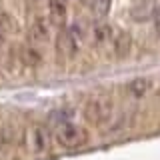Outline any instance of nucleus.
<instances>
[{
  "label": "nucleus",
  "instance_id": "6e6552de",
  "mask_svg": "<svg viewBox=\"0 0 160 160\" xmlns=\"http://www.w3.org/2000/svg\"><path fill=\"white\" fill-rule=\"evenodd\" d=\"M150 90H152V80L150 78H134L126 84V94L130 98H136V100L144 98Z\"/></svg>",
  "mask_w": 160,
  "mask_h": 160
},
{
  "label": "nucleus",
  "instance_id": "20e7f679",
  "mask_svg": "<svg viewBox=\"0 0 160 160\" xmlns=\"http://www.w3.org/2000/svg\"><path fill=\"white\" fill-rule=\"evenodd\" d=\"M112 114H114V106L108 98H92L84 106V118L94 126H102V124L110 122Z\"/></svg>",
  "mask_w": 160,
  "mask_h": 160
},
{
  "label": "nucleus",
  "instance_id": "1a4fd4ad",
  "mask_svg": "<svg viewBox=\"0 0 160 160\" xmlns=\"http://www.w3.org/2000/svg\"><path fill=\"white\" fill-rule=\"evenodd\" d=\"M112 44H114V50H116L118 56H124V54H128L130 48H132V38H130L128 34L120 32V34H114L112 36Z\"/></svg>",
  "mask_w": 160,
  "mask_h": 160
},
{
  "label": "nucleus",
  "instance_id": "39448f33",
  "mask_svg": "<svg viewBox=\"0 0 160 160\" xmlns=\"http://www.w3.org/2000/svg\"><path fill=\"white\" fill-rule=\"evenodd\" d=\"M50 38V22L46 18H36L28 26V40L32 44H44Z\"/></svg>",
  "mask_w": 160,
  "mask_h": 160
},
{
  "label": "nucleus",
  "instance_id": "dca6fc26",
  "mask_svg": "<svg viewBox=\"0 0 160 160\" xmlns=\"http://www.w3.org/2000/svg\"><path fill=\"white\" fill-rule=\"evenodd\" d=\"M156 94H158V98H160V88H158V92H156Z\"/></svg>",
  "mask_w": 160,
  "mask_h": 160
},
{
  "label": "nucleus",
  "instance_id": "9d476101",
  "mask_svg": "<svg viewBox=\"0 0 160 160\" xmlns=\"http://www.w3.org/2000/svg\"><path fill=\"white\" fill-rule=\"evenodd\" d=\"M72 116H74V110L72 108H60V110H54L50 114V122L60 126V124H68L72 122Z\"/></svg>",
  "mask_w": 160,
  "mask_h": 160
},
{
  "label": "nucleus",
  "instance_id": "9b49d317",
  "mask_svg": "<svg viewBox=\"0 0 160 160\" xmlns=\"http://www.w3.org/2000/svg\"><path fill=\"white\" fill-rule=\"evenodd\" d=\"M88 8L92 10L94 16L102 18V16H106V12L110 10V0H88Z\"/></svg>",
  "mask_w": 160,
  "mask_h": 160
},
{
  "label": "nucleus",
  "instance_id": "f257e3e1",
  "mask_svg": "<svg viewBox=\"0 0 160 160\" xmlns=\"http://www.w3.org/2000/svg\"><path fill=\"white\" fill-rule=\"evenodd\" d=\"M84 36H86V28L82 22H70L66 28H62V32L56 38V50L60 54L68 58H74L82 48Z\"/></svg>",
  "mask_w": 160,
  "mask_h": 160
},
{
  "label": "nucleus",
  "instance_id": "4468645a",
  "mask_svg": "<svg viewBox=\"0 0 160 160\" xmlns=\"http://www.w3.org/2000/svg\"><path fill=\"white\" fill-rule=\"evenodd\" d=\"M44 0H26V6H38V4H42Z\"/></svg>",
  "mask_w": 160,
  "mask_h": 160
},
{
  "label": "nucleus",
  "instance_id": "2eb2a0df",
  "mask_svg": "<svg viewBox=\"0 0 160 160\" xmlns=\"http://www.w3.org/2000/svg\"><path fill=\"white\" fill-rule=\"evenodd\" d=\"M2 38H4V28H2V22H0V42H2Z\"/></svg>",
  "mask_w": 160,
  "mask_h": 160
},
{
  "label": "nucleus",
  "instance_id": "ddd939ff",
  "mask_svg": "<svg viewBox=\"0 0 160 160\" xmlns=\"http://www.w3.org/2000/svg\"><path fill=\"white\" fill-rule=\"evenodd\" d=\"M152 18H154V30H156V34L160 36V4H158L156 8H154Z\"/></svg>",
  "mask_w": 160,
  "mask_h": 160
},
{
  "label": "nucleus",
  "instance_id": "0eeeda50",
  "mask_svg": "<svg viewBox=\"0 0 160 160\" xmlns=\"http://www.w3.org/2000/svg\"><path fill=\"white\" fill-rule=\"evenodd\" d=\"M48 6V20L52 24H64L68 16V2L66 0H46Z\"/></svg>",
  "mask_w": 160,
  "mask_h": 160
},
{
  "label": "nucleus",
  "instance_id": "7ed1b4c3",
  "mask_svg": "<svg viewBox=\"0 0 160 160\" xmlns=\"http://www.w3.org/2000/svg\"><path fill=\"white\" fill-rule=\"evenodd\" d=\"M54 142H56L60 148L74 150V148H80L88 142V132L82 126L74 124V122L60 124V126H56V130H54Z\"/></svg>",
  "mask_w": 160,
  "mask_h": 160
},
{
  "label": "nucleus",
  "instance_id": "f03ea898",
  "mask_svg": "<svg viewBox=\"0 0 160 160\" xmlns=\"http://www.w3.org/2000/svg\"><path fill=\"white\" fill-rule=\"evenodd\" d=\"M52 138H50V130L44 124H32L24 130L22 134V146L26 148L28 154L32 156H40V154H46L50 150Z\"/></svg>",
  "mask_w": 160,
  "mask_h": 160
},
{
  "label": "nucleus",
  "instance_id": "423d86ee",
  "mask_svg": "<svg viewBox=\"0 0 160 160\" xmlns=\"http://www.w3.org/2000/svg\"><path fill=\"white\" fill-rule=\"evenodd\" d=\"M90 36H92V44L94 46H106L108 42H112V36H114V30L108 22L104 20H98L96 24L90 30Z\"/></svg>",
  "mask_w": 160,
  "mask_h": 160
},
{
  "label": "nucleus",
  "instance_id": "f8f14e48",
  "mask_svg": "<svg viewBox=\"0 0 160 160\" xmlns=\"http://www.w3.org/2000/svg\"><path fill=\"white\" fill-rule=\"evenodd\" d=\"M22 60H24V64L30 68H36L40 62H42V54L38 52L36 48H26L22 52Z\"/></svg>",
  "mask_w": 160,
  "mask_h": 160
}]
</instances>
